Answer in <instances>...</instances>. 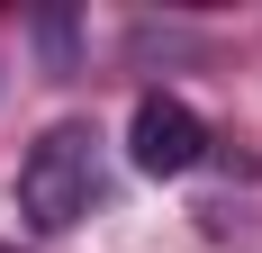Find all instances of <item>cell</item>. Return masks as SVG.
<instances>
[{
    "instance_id": "6da1fadb",
    "label": "cell",
    "mask_w": 262,
    "mask_h": 253,
    "mask_svg": "<svg viewBox=\"0 0 262 253\" xmlns=\"http://www.w3.org/2000/svg\"><path fill=\"white\" fill-rule=\"evenodd\" d=\"M100 199H108L100 126H91V118L46 126V136L27 145V163H18V217H27V226H46V235H63V226H81Z\"/></svg>"
},
{
    "instance_id": "3957f363",
    "label": "cell",
    "mask_w": 262,
    "mask_h": 253,
    "mask_svg": "<svg viewBox=\"0 0 262 253\" xmlns=\"http://www.w3.org/2000/svg\"><path fill=\"white\" fill-rule=\"evenodd\" d=\"M36 46H46L54 64H73V27H63V18H36Z\"/></svg>"
},
{
    "instance_id": "277c9868",
    "label": "cell",
    "mask_w": 262,
    "mask_h": 253,
    "mask_svg": "<svg viewBox=\"0 0 262 253\" xmlns=\"http://www.w3.org/2000/svg\"><path fill=\"white\" fill-rule=\"evenodd\" d=\"M0 253H18V244H0Z\"/></svg>"
},
{
    "instance_id": "7a4b0ae2",
    "label": "cell",
    "mask_w": 262,
    "mask_h": 253,
    "mask_svg": "<svg viewBox=\"0 0 262 253\" xmlns=\"http://www.w3.org/2000/svg\"><path fill=\"white\" fill-rule=\"evenodd\" d=\"M199 154H208V126H199V109L172 100V91H145L127 118V163L136 172H154V181H181L199 172Z\"/></svg>"
}]
</instances>
